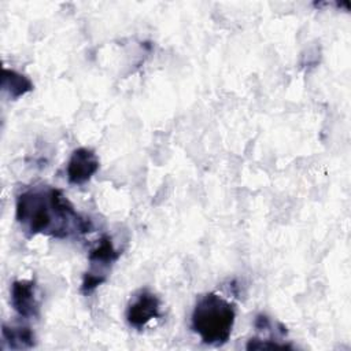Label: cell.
Returning <instances> with one entry per match:
<instances>
[{"label":"cell","instance_id":"ba28073f","mask_svg":"<svg viewBox=\"0 0 351 351\" xmlns=\"http://www.w3.org/2000/svg\"><path fill=\"white\" fill-rule=\"evenodd\" d=\"M3 339L11 348H30L34 346V333L26 326H3Z\"/></svg>","mask_w":351,"mask_h":351},{"label":"cell","instance_id":"5b68a950","mask_svg":"<svg viewBox=\"0 0 351 351\" xmlns=\"http://www.w3.org/2000/svg\"><path fill=\"white\" fill-rule=\"evenodd\" d=\"M99 170V159L92 149L78 148L71 154L67 163V178L71 184L81 185L92 178Z\"/></svg>","mask_w":351,"mask_h":351},{"label":"cell","instance_id":"7a4b0ae2","mask_svg":"<svg viewBox=\"0 0 351 351\" xmlns=\"http://www.w3.org/2000/svg\"><path fill=\"white\" fill-rule=\"evenodd\" d=\"M236 311L217 293L202 296L192 311V328L206 344H223L230 337Z\"/></svg>","mask_w":351,"mask_h":351},{"label":"cell","instance_id":"52a82bcc","mask_svg":"<svg viewBox=\"0 0 351 351\" xmlns=\"http://www.w3.org/2000/svg\"><path fill=\"white\" fill-rule=\"evenodd\" d=\"M1 86L12 99L23 96L33 89V84L27 77L8 69L3 70Z\"/></svg>","mask_w":351,"mask_h":351},{"label":"cell","instance_id":"277c9868","mask_svg":"<svg viewBox=\"0 0 351 351\" xmlns=\"http://www.w3.org/2000/svg\"><path fill=\"white\" fill-rule=\"evenodd\" d=\"M159 310L160 302L158 296H155L149 291H141L129 304L126 311V319L129 325L134 328H143L151 319L159 317Z\"/></svg>","mask_w":351,"mask_h":351},{"label":"cell","instance_id":"3957f363","mask_svg":"<svg viewBox=\"0 0 351 351\" xmlns=\"http://www.w3.org/2000/svg\"><path fill=\"white\" fill-rule=\"evenodd\" d=\"M119 256V252L114 248L108 236L100 239L96 247L89 252L90 270L85 274L82 281V292L89 293L107 280V269Z\"/></svg>","mask_w":351,"mask_h":351},{"label":"cell","instance_id":"8992f818","mask_svg":"<svg viewBox=\"0 0 351 351\" xmlns=\"http://www.w3.org/2000/svg\"><path fill=\"white\" fill-rule=\"evenodd\" d=\"M11 304L14 310L25 318H32L38 314V300L33 281L18 280L11 287Z\"/></svg>","mask_w":351,"mask_h":351},{"label":"cell","instance_id":"6da1fadb","mask_svg":"<svg viewBox=\"0 0 351 351\" xmlns=\"http://www.w3.org/2000/svg\"><path fill=\"white\" fill-rule=\"evenodd\" d=\"M16 219L30 234L69 237L90 230V222L82 218L56 188H32L16 197Z\"/></svg>","mask_w":351,"mask_h":351}]
</instances>
